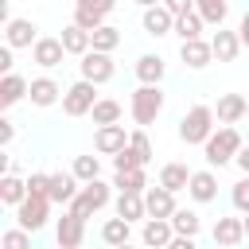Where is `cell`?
<instances>
[{"label":"cell","mask_w":249,"mask_h":249,"mask_svg":"<svg viewBox=\"0 0 249 249\" xmlns=\"http://www.w3.org/2000/svg\"><path fill=\"white\" fill-rule=\"evenodd\" d=\"M0 245H4V249H27V245H31V230H27V226L8 230V233L0 237Z\"/></svg>","instance_id":"37"},{"label":"cell","mask_w":249,"mask_h":249,"mask_svg":"<svg viewBox=\"0 0 249 249\" xmlns=\"http://www.w3.org/2000/svg\"><path fill=\"white\" fill-rule=\"evenodd\" d=\"M241 144L245 140H241V132L233 124H218V132H210V140L202 144V156H206L210 167H222V163H233V156H237Z\"/></svg>","instance_id":"2"},{"label":"cell","mask_w":249,"mask_h":249,"mask_svg":"<svg viewBox=\"0 0 249 249\" xmlns=\"http://www.w3.org/2000/svg\"><path fill=\"white\" fill-rule=\"evenodd\" d=\"M93 105H97V82L78 78L74 86H66V93H62V113L66 117H86Z\"/></svg>","instance_id":"5"},{"label":"cell","mask_w":249,"mask_h":249,"mask_svg":"<svg viewBox=\"0 0 249 249\" xmlns=\"http://www.w3.org/2000/svg\"><path fill=\"white\" fill-rule=\"evenodd\" d=\"M62 93H66V89H62L54 78H47V74L31 78V89H27L31 105H39V109H51V105H58V101H62Z\"/></svg>","instance_id":"11"},{"label":"cell","mask_w":249,"mask_h":249,"mask_svg":"<svg viewBox=\"0 0 249 249\" xmlns=\"http://www.w3.org/2000/svg\"><path fill=\"white\" fill-rule=\"evenodd\" d=\"M230 198H233V206H237L241 214H249V175H241V179L233 183V191H230Z\"/></svg>","instance_id":"40"},{"label":"cell","mask_w":249,"mask_h":249,"mask_svg":"<svg viewBox=\"0 0 249 249\" xmlns=\"http://www.w3.org/2000/svg\"><path fill=\"white\" fill-rule=\"evenodd\" d=\"M144 206H148V218H171V214L179 210V206H175V191H167L163 183L144 191Z\"/></svg>","instance_id":"16"},{"label":"cell","mask_w":249,"mask_h":249,"mask_svg":"<svg viewBox=\"0 0 249 249\" xmlns=\"http://www.w3.org/2000/svg\"><path fill=\"white\" fill-rule=\"evenodd\" d=\"M214 105H191L183 117H179V140L183 144H206L210 132H214Z\"/></svg>","instance_id":"1"},{"label":"cell","mask_w":249,"mask_h":249,"mask_svg":"<svg viewBox=\"0 0 249 249\" xmlns=\"http://www.w3.org/2000/svg\"><path fill=\"white\" fill-rule=\"evenodd\" d=\"M54 241H58L62 249H78V245L86 241V218H78L74 210H66V214L58 218V226H54Z\"/></svg>","instance_id":"10"},{"label":"cell","mask_w":249,"mask_h":249,"mask_svg":"<svg viewBox=\"0 0 249 249\" xmlns=\"http://www.w3.org/2000/svg\"><path fill=\"white\" fill-rule=\"evenodd\" d=\"M27 89H31V82L8 70V74L0 78V109H12V105H19V101L27 97Z\"/></svg>","instance_id":"21"},{"label":"cell","mask_w":249,"mask_h":249,"mask_svg":"<svg viewBox=\"0 0 249 249\" xmlns=\"http://www.w3.org/2000/svg\"><path fill=\"white\" fill-rule=\"evenodd\" d=\"M237 35H241V47H249V12L241 16V23H237Z\"/></svg>","instance_id":"47"},{"label":"cell","mask_w":249,"mask_h":249,"mask_svg":"<svg viewBox=\"0 0 249 249\" xmlns=\"http://www.w3.org/2000/svg\"><path fill=\"white\" fill-rule=\"evenodd\" d=\"M171 226H175V233L198 237V230H202V218H198L195 210H175V214H171Z\"/></svg>","instance_id":"33"},{"label":"cell","mask_w":249,"mask_h":249,"mask_svg":"<svg viewBox=\"0 0 249 249\" xmlns=\"http://www.w3.org/2000/svg\"><path fill=\"white\" fill-rule=\"evenodd\" d=\"M140 8H152V4H163V0H136Z\"/></svg>","instance_id":"48"},{"label":"cell","mask_w":249,"mask_h":249,"mask_svg":"<svg viewBox=\"0 0 249 249\" xmlns=\"http://www.w3.org/2000/svg\"><path fill=\"white\" fill-rule=\"evenodd\" d=\"M82 183H89V179H97L101 175V160L97 156H74V167H70Z\"/></svg>","instance_id":"36"},{"label":"cell","mask_w":249,"mask_h":249,"mask_svg":"<svg viewBox=\"0 0 249 249\" xmlns=\"http://www.w3.org/2000/svg\"><path fill=\"white\" fill-rule=\"evenodd\" d=\"M245 113H249V97H241V93H222L218 105H214L218 124H237Z\"/></svg>","instance_id":"18"},{"label":"cell","mask_w":249,"mask_h":249,"mask_svg":"<svg viewBox=\"0 0 249 249\" xmlns=\"http://www.w3.org/2000/svg\"><path fill=\"white\" fill-rule=\"evenodd\" d=\"M89 35H93V47H97V51H109V54H113V51L121 47V31H117L113 23H101V27L89 31Z\"/></svg>","instance_id":"35"},{"label":"cell","mask_w":249,"mask_h":249,"mask_svg":"<svg viewBox=\"0 0 249 249\" xmlns=\"http://www.w3.org/2000/svg\"><path fill=\"white\" fill-rule=\"evenodd\" d=\"M210 47H214V58H218V62H233V58L241 54V35L230 31V27H218V31L210 35Z\"/></svg>","instance_id":"19"},{"label":"cell","mask_w":249,"mask_h":249,"mask_svg":"<svg viewBox=\"0 0 249 249\" xmlns=\"http://www.w3.org/2000/svg\"><path fill=\"white\" fill-rule=\"evenodd\" d=\"M179 58H183V66H191V70H206L210 62H214V47H210V39H183L179 43Z\"/></svg>","instance_id":"9"},{"label":"cell","mask_w":249,"mask_h":249,"mask_svg":"<svg viewBox=\"0 0 249 249\" xmlns=\"http://www.w3.org/2000/svg\"><path fill=\"white\" fill-rule=\"evenodd\" d=\"M101 241H105V245H117V249L128 245V241H132V222L121 218V214H117V218H105V226H101Z\"/></svg>","instance_id":"27"},{"label":"cell","mask_w":249,"mask_h":249,"mask_svg":"<svg viewBox=\"0 0 249 249\" xmlns=\"http://www.w3.org/2000/svg\"><path fill=\"white\" fill-rule=\"evenodd\" d=\"M128 144L140 152V160H144V163H152V140H148V132H144L140 124H136V132H128Z\"/></svg>","instance_id":"38"},{"label":"cell","mask_w":249,"mask_h":249,"mask_svg":"<svg viewBox=\"0 0 249 249\" xmlns=\"http://www.w3.org/2000/svg\"><path fill=\"white\" fill-rule=\"evenodd\" d=\"M12 51H16V47H8V43L0 47V70H4V74L12 70Z\"/></svg>","instance_id":"46"},{"label":"cell","mask_w":249,"mask_h":249,"mask_svg":"<svg viewBox=\"0 0 249 249\" xmlns=\"http://www.w3.org/2000/svg\"><path fill=\"white\" fill-rule=\"evenodd\" d=\"M78 74L89 78V82H97V86H105V82L117 74V66H113V58H109V51L89 47V51L82 54V62H78Z\"/></svg>","instance_id":"7"},{"label":"cell","mask_w":249,"mask_h":249,"mask_svg":"<svg viewBox=\"0 0 249 249\" xmlns=\"http://www.w3.org/2000/svg\"><path fill=\"white\" fill-rule=\"evenodd\" d=\"M132 70H136V78H140V82H163V70H167V66H163V58H160V54H140Z\"/></svg>","instance_id":"30"},{"label":"cell","mask_w":249,"mask_h":249,"mask_svg":"<svg viewBox=\"0 0 249 249\" xmlns=\"http://www.w3.org/2000/svg\"><path fill=\"white\" fill-rule=\"evenodd\" d=\"M140 23H144L148 35L160 39V35H171V31H175V12H171L167 4H152V8H144V19H140Z\"/></svg>","instance_id":"14"},{"label":"cell","mask_w":249,"mask_h":249,"mask_svg":"<svg viewBox=\"0 0 249 249\" xmlns=\"http://www.w3.org/2000/svg\"><path fill=\"white\" fill-rule=\"evenodd\" d=\"M12 140H16V124H12V121H8V117H0V144H4V148H8V144H12Z\"/></svg>","instance_id":"42"},{"label":"cell","mask_w":249,"mask_h":249,"mask_svg":"<svg viewBox=\"0 0 249 249\" xmlns=\"http://www.w3.org/2000/svg\"><path fill=\"white\" fill-rule=\"evenodd\" d=\"M245 117H249V113H245Z\"/></svg>","instance_id":"50"},{"label":"cell","mask_w":249,"mask_h":249,"mask_svg":"<svg viewBox=\"0 0 249 249\" xmlns=\"http://www.w3.org/2000/svg\"><path fill=\"white\" fill-rule=\"evenodd\" d=\"M202 27H206V19L198 16V8H191V12L175 16V35H179V43H183V39H198V35H202Z\"/></svg>","instance_id":"29"},{"label":"cell","mask_w":249,"mask_h":249,"mask_svg":"<svg viewBox=\"0 0 249 249\" xmlns=\"http://www.w3.org/2000/svg\"><path fill=\"white\" fill-rule=\"evenodd\" d=\"M113 187L144 195L148 191V175H144V167H113Z\"/></svg>","instance_id":"24"},{"label":"cell","mask_w":249,"mask_h":249,"mask_svg":"<svg viewBox=\"0 0 249 249\" xmlns=\"http://www.w3.org/2000/svg\"><path fill=\"white\" fill-rule=\"evenodd\" d=\"M109 187H113V183H105L101 175H97V179H89V183H82V191L70 198V206H66V210H74L78 218H93L97 210H105V206H109V198H113V191H109Z\"/></svg>","instance_id":"4"},{"label":"cell","mask_w":249,"mask_h":249,"mask_svg":"<svg viewBox=\"0 0 249 249\" xmlns=\"http://www.w3.org/2000/svg\"><path fill=\"white\" fill-rule=\"evenodd\" d=\"M128 109H132V121H136L140 128L156 124V117L163 113V89H160V82H140V89L132 93Z\"/></svg>","instance_id":"3"},{"label":"cell","mask_w":249,"mask_h":249,"mask_svg":"<svg viewBox=\"0 0 249 249\" xmlns=\"http://www.w3.org/2000/svg\"><path fill=\"white\" fill-rule=\"evenodd\" d=\"M74 23H82L86 31H97L105 23V12L101 8H89V4H74Z\"/></svg>","instance_id":"34"},{"label":"cell","mask_w":249,"mask_h":249,"mask_svg":"<svg viewBox=\"0 0 249 249\" xmlns=\"http://www.w3.org/2000/svg\"><path fill=\"white\" fill-rule=\"evenodd\" d=\"M27 195H31V191H27V179H19V175H12V171L0 175V202H4V206H19Z\"/></svg>","instance_id":"25"},{"label":"cell","mask_w":249,"mask_h":249,"mask_svg":"<svg viewBox=\"0 0 249 249\" xmlns=\"http://www.w3.org/2000/svg\"><path fill=\"white\" fill-rule=\"evenodd\" d=\"M62 54H66L62 39H51V35H39V43L31 47V58H35L43 70H54V66H62Z\"/></svg>","instance_id":"17"},{"label":"cell","mask_w":249,"mask_h":249,"mask_svg":"<svg viewBox=\"0 0 249 249\" xmlns=\"http://www.w3.org/2000/svg\"><path fill=\"white\" fill-rule=\"evenodd\" d=\"M163 4H167L175 16H183V12H191V8H195V0H163Z\"/></svg>","instance_id":"44"},{"label":"cell","mask_w":249,"mask_h":249,"mask_svg":"<svg viewBox=\"0 0 249 249\" xmlns=\"http://www.w3.org/2000/svg\"><path fill=\"white\" fill-rule=\"evenodd\" d=\"M27 191H31V195H47V191H51V175H47V171H31V175H27ZM47 198H51V195H47Z\"/></svg>","instance_id":"41"},{"label":"cell","mask_w":249,"mask_h":249,"mask_svg":"<svg viewBox=\"0 0 249 249\" xmlns=\"http://www.w3.org/2000/svg\"><path fill=\"white\" fill-rule=\"evenodd\" d=\"M233 163L241 167V175H249V144H241V148H237V156H233Z\"/></svg>","instance_id":"43"},{"label":"cell","mask_w":249,"mask_h":249,"mask_svg":"<svg viewBox=\"0 0 249 249\" xmlns=\"http://www.w3.org/2000/svg\"><path fill=\"white\" fill-rule=\"evenodd\" d=\"M117 214L128 218V222H144V218H148L144 195H136V191H117Z\"/></svg>","instance_id":"26"},{"label":"cell","mask_w":249,"mask_h":249,"mask_svg":"<svg viewBox=\"0 0 249 249\" xmlns=\"http://www.w3.org/2000/svg\"><path fill=\"white\" fill-rule=\"evenodd\" d=\"M58 39H62L66 54H78V58H82V54H86V51L93 47V35H89V31H86L82 23H74V19H70V23L62 27V35H58Z\"/></svg>","instance_id":"22"},{"label":"cell","mask_w":249,"mask_h":249,"mask_svg":"<svg viewBox=\"0 0 249 249\" xmlns=\"http://www.w3.org/2000/svg\"><path fill=\"white\" fill-rule=\"evenodd\" d=\"M187 195L195 202H214L218 198V175L206 167V171H191V183H187Z\"/></svg>","instance_id":"20"},{"label":"cell","mask_w":249,"mask_h":249,"mask_svg":"<svg viewBox=\"0 0 249 249\" xmlns=\"http://www.w3.org/2000/svg\"><path fill=\"white\" fill-rule=\"evenodd\" d=\"M78 183H82V179H78L74 171H51V191H47L51 202H54V206H70V198L82 191Z\"/></svg>","instance_id":"15"},{"label":"cell","mask_w":249,"mask_h":249,"mask_svg":"<svg viewBox=\"0 0 249 249\" xmlns=\"http://www.w3.org/2000/svg\"><path fill=\"white\" fill-rule=\"evenodd\" d=\"M195 8H198V16H202L210 27H222L226 16H230V0H195Z\"/></svg>","instance_id":"31"},{"label":"cell","mask_w":249,"mask_h":249,"mask_svg":"<svg viewBox=\"0 0 249 249\" xmlns=\"http://www.w3.org/2000/svg\"><path fill=\"white\" fill-rule=\"evenodd\" d=\"M4 43H8V47H16V51H23V47H35V43H39V27H35V19L12 16V19L4 23Z\"/></svg>","instance_id":"8"},{"label":"cell","mask_w":249,"mask_h":249,"mask_svg":"<svg viewBox=\"0 0 249 249\" xmlns=\"http://www.w3.org/2000/svg\"><path fill=\"white\" fill-rule=\"evenodd\" d=\"M160 183L179 195V191H187V183H191V167H187V163H163V167H160Z\"/></svg>","instance_id":"28"},{"label":"cell","mask_w":249,"mask_h":249,"mask_svg":"<svg viewBox=\"0 0 249 249\" xmlns=\"http://www.w3.org/2000/svg\"><path fill=\"white\" fill-rule=\"evenodd\" d=\"M124 144H128V132H124L121 121H117V124H97V132H93V148H97L101 156H117Z\"/></svg>","instance_id":"12"},{"label":"cell","mask_w":249,"mask_h":249,"mask_svg":"<svg viewBox=\"0 0 249 249\" xmlns=\"http://www.w3.org/2000/svg\"><path fill=\"white\" fill-rule=\"evenodd\" d=\"M171 237H175L171 218H144V226H140V241H144V245H152V249H167Z\"/></svg>","instance_id":"13"},{"label":"cell","mask_w":249,"mask_h":249,"mask_svg":"<svg viewBox=\"0 0 249 249\" xmlns=\"http://www.w3.org/2000/svg\"><path fill=\"white\" fill-rule=\"evenodd\" d=\"M210 237H214V245H241L245 241V222L241 218H218Z\"/></svg>","instance_id":"23"},{"label":"cell","mask_w":249,"mask_h":249,"mask_svg":"<svg viewBox=\"0 0 249 249\" xmlns=\"http://www.w3.org/2000/svg\"><path fill=\"white\" fill-rule=\"evenodd\" d=\"M74 4H89V8H101L105 16H109V12L117 8V0H74Z\"/></svg>","instance_id":"45"},{"label":"cell","mask_w":249,"mask_h":249,"mask_svg":"<svg viewBox=\"0 0 249 249\" xmlns=\"http://www.w3.org/2000/svg\"><path fill=\"white\" fill-rule=\"evenodd\" d=\"M241 222H245V237H249V214H245V218H241Z\"/></svg>","instance_id":"49"},{"label":"cell","mask_w":249,"mask_h":249,"mask_svg":"<svg viewBox=\"0 0 249 249\" xmlns=\"http://www.w3.org/2000/svg\"><path fill=\"white\" fill-rule=\"evenodd\" d=\"M89 117H93V124H117V121H121V101L97 97V105L89 109Z\"/></svg>","instance_id":"32"},{"label":"cell","mask_w":249,"mask_h":249,"mask_svg":"<svg viewBox=\"0 0 249 249\" xmlns=\"http://www.w3.org/2000/svg\"><path fill=\"white\" fill-rule=\"evenodd\" d=\"M51 206H54V202H51L47 195H27V198L16 206V222H19V226H27L31 233H39V230L47 226V214H51Z\"/></svg>","instance_id":"6"},{"label":"cell","mask_w":249,"mask_h":249,"mask_svg":"<svg viewBox=\"0 0 249 249\" xmlns=\"http://www.w3.org/2000/svg\"><path fill=\"white\" fill-rule=\"evenodd\" d=\"M113 167H148V163L140 160V152H136L132 144H124V148L113 156Z\"/></svg>","instance_id":"39"}]
</instances>
